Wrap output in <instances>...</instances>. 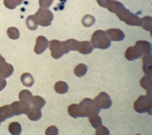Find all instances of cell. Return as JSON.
<instances>
[{
  "instance_id": "d6986e66",
  "label": "cell",
  "mask_w": 152,
  "mask_h": 135,
  "mask_svg": "<svg viewBox=\"0 0 152 135\" xmlns=\"http://www.w3.org/2000/svg\"><path fill=\"white\" fill-rule=\"evenodd\" d=\"M78 44H80V42L74 40V38H69L67 41L63 42V45H64V49L66 53L71 52V51H77Z\"/></svg>"
},
{
  "instance_id": "836d02e7",
  "label": "cell",
  "mask_w": 152,
  "mask_h": 135,
  "mask_svg": "<svg viewBox=\"0 0 152 135\" xmlns=\"http://www.w3.org/2000/svg\"><path fill=\"white\" fill-rule=\"evenodd\" d=\"M96 134L97 135H102V134L108 135V134H110V133H109V130H108V128L103 126V125H100L99 128H96Z\"/></svg>"
},
{
  "instance_id": "5b68a950",
  "label": "cell",
  "mask_w": 152,
  "mask_h": 135,
  "mask_svg": "<svg viewBox=\"0 0 152 135\" xmlns=\"http://www.w3.org/2000/svg\"><path fill=\"white\" fill-rule=\"evenodd\" d=\"M151 97H148V96H140L133 103V108L138 113L148 112L151 114Z\"/></svg>"
},
{
  "instance_id": "9a60e30c",
  "label": "cell",
  "mask_w": 152,
  "mask_h": 135,
  "mask_svg": "<svg viewBox=\"0 0 152 135\" xmlns=\"http://www.w3.org/2000/svg\"><path fill=\"white\" fill-rule=\"evenodd\" d=\"M13 66L11 64H8L4 62V64L0 65V76L2 78H8L13 74Z\"/></svg>"
},
{
  "instance_id": "4316f807",
  "label": "cell",
  "mask_w": 152,
  "mask_h": 135,
  "mask_svg": "<svg viewBox=\"0 0 152 135\" xmlns=\"http://www.w3.org/2000/svg\"><path fill=\"white\" fill-rule=\"evenodd\" d=\"M31 103H32V107H37V108L42 109L45 105V100L40 96H34L31 99Z\"/></svg>"
},
{
  "instance_id": "8d00e7d4",
  "label": "cell",
  "mask_w": 152,
  "mask_h": 135,
  "mask_svg": "<svg viewBox=\"0 0 152 135\" xmlns=\"http://www.w3.org/2000/svg\"><path fill=\"white\" fill-rule=\"evenodd\" d=\"M109 1H110V0H97V4L102 8H106L107 4H109Z\"/></svg>"
},
{
  "instance_id": "7402d4cb",
  "label": "cell",
  "mask_w": 152,
  "mask_h": 135,
  "mask_svg": "<svg viewBox=\"0 0 152 135\" xmlns=\"http://www.w3.org/2000/svg\"><path fill=\"white\" fill-rule=\"evenodd\" d=\"M21 81H22V83L26 87H32L33 83H34V78H33V76L31 75V74H29V73H24V74H22V76H21Z\"/></svg>"
},
{
  "instance_id": "1f68e13d",
  "label": "cell",
  "mask_w": 152,
  "mask_h": 135,
  "mask_svg": "<svg viewBox=\"0 0 152 135\" xmlns=\"http://www.w3.org/2000/svg\"><path fill=\"white\" fill-rule=\"evenodd\" d=\"M23 2V0H4V4L8 9H15Z\"/></svg>"
},
{
  "instance_id": "d6a6232c",
  "label": "cell",
  "mask_w": 152,
  "mask_h": 135,
  "mask_svg": "<svg viewBox=\"0 0 152 135\" xmlns=\"http://www.w3.org/2000/svg\"><path fill=\"white\" fill-rule=\"evenodd\" d=\"M82 23H83L84 26L89 28V26H91L94 23H95V18H94L93 15H86L83 18V20H82Z\"/></svg>"
},
{
  "instance_id": "f546056e",
  "label": "cell",
  "mask_w": 152,
  "mask_h": 135,
  "mask_svg": "<svg viewBox=\"0 0 152 135\" xmlns=\"http://www.w3.org/2000/svg\"><path fill=\"white\" fill-rule=\"evenodd\" d=\"M32 94H31V91L29 90H22V91H20L19 94V99L21 101H24V102H31V99H32Z\"/></svg>"
},
{
  "instance_id": "30bf717a",
  "label": "cell",
  "mask_w": 152,
  "mask_h": 135,
  "mask_svg": "<svg viewBox=\"0 0 152 135\" xmlns=\"http://www.w3.org/2000/svg\"><path fill=\"white\" fill-rule=\"evenodd\" d=\"M48 47H49V41H48V38L42 36V35L41 36H38L37 42H35L34 52L37 54H42Z\"/></svg>"
},
{
  "instance_id": "ab89813d",
  "label": "cell",
  "mask_w": 152,
  "mask_h": 135,
  "mask_svg": "<svg viewBox=\"0 0 152 135\" xmlns=\"http://www.w3.org/2000/svg\"><path fill=\"white\" fill-rule=\"evenodd\" d=\"M0 123H1V122H0Z\"/></svg>"
},
{
  "instance_id": "e575fe53",
  "label": "cell",
  "mask_w": 152,
  "mask_h": 135,
  "mask_svg": "<svg viewBox=\"0 0 152 135\" xmlns=\"http://www.w3.org/2000/svg\"><path fill=\"white\" fill-rule=\"evenodd\" d=\"M53 0H39V4L41 8H49L52 6Z\"/></svg>"
},
{
  "instance_id": "9c48e42d",
  "label": "cell",
  "mask_w": 152,
  "mask_h": 135,
  "mask_svg": "<svg viewBox=\"0 0 152 135\" xmlns=\"http://www.w3.org/2000/svg\"><path fill=\"white\" fill-rule=\"evenodd\" d=\"M105 33L107 34V36L109 38L110 41L114 42H120L125 38V33L120 29H109Z\"/></svg>"
},
{
  "instance_id": "ba28073f",
  "label": "cell",
  "mask_w": 152,
  "mask_h": 135,
  "mask_svg": "<svg viewBox=\"0 0 152 135\" xmlns=\"http://www.w3.org/2000/svg\"><path fill=\"white\" fill-rule=\"evenodd\" d=\"M94 101L97 105H98L100 110L102 109H109L113 105V101H111L109 94L106 92H100L97 97L94 99Z\"/></svg>"
},
{
  "instance_id": "277c9868",
  "label": "cell",
  "mask_w": 152,
  "mask_h": 135,
  "mask_svg": "<svg viewBox=\"0 0 152 135\" xmlns=\"http://www.w3.org/2000/svg\"><path fill=\"white\" fill-rule=\"evenodd\" d=\"M35 19L38 21L39 25L42 26H49L51 25V23L53 21V13L51 10H49V8H41L39 9L37 13H35Z\"/></svg>"
},
{
  "instance_id": "603a6c76",
  "label": "cell",
  "mask_w": 152,
  "mask_h": 135,
  "mask_svg": "<svg viewBox=\"0 0 152 135\" xmlns=\"http://www.w3.org/2000/svg\"><path fill=\"white\" fill-rule=\"evenodd\" d=\"M54 90L56 91L57 94H66L67 90H69V85L65 83V81H57L55 85H54Z\"/></svg>"
},
{
  "instance_id": "7c38bea8",
  "label": "cell",
  "mask_w": 152,
  "mask_h": 135,
  "mask_svg": "<svg viewBox=\"0 0 152 135\" xmlns=\"http://www.w3.org/2000/svg\"><path fill=\"white\" fill-rule=\"evenodd\" d=\"M125 56L128 60H138V58L142 57V54L138 51V49L136 46H130V47H128L127 51H126Z\"/></svg>"
},
{
  "instance_id": "7a4b0ae2",
  "label": "cell",
  "mask_w": 152,
  "mask_h": 135,
  "mask_svg": "<svg viewBox=\"0 0 152 135\" xmlns=\"http://www.w3.org/2000/svg\"><path fill=\"white\" fill-rule=\"evenodd\" d=\"M78 105H80V110L82 113V118L91 116V114H97L100 111V108L96 105L95 101L93 99H89V98L82 100Z\"/></svg>"
},
{
  "instance_id": "2e32d148",
  "label": "cell",
  "mask_w": 152,
  "mask_h": 135,
  "mask_svg": "<svg viewBox=\"0 0 152 135\" xmlns=\"http://www.w3.org/2000/svg\"><path fill=\"white\" fill-rule=\"evenodd\" d=\"M93 45H91V42L88 41H83V42H80V44H78V49L77 51L82 54H85V55H87V54H91L93 52Z\"/></svg>"
},
{
  "instance_id": "3957f363",
  "label": "cell",
  "mask_w": 152,
  "mask_h": 135,
  "mask_svg": "<svg viewBox=\"0 0 152 135\" xmlns=\"http://www.w3.org/2000/svg\"><path fill=\"white\" fill-rule=\"evenodd\" d=\"M116 15L119 18V20L124 21L127 25L137 26V25H139V23H140V18H139L137 15L131 13V11H129L128 9H126L125 7H122L121 9H119V10L116 12Z\"/></svg>"
},
{
  "instance_id": "ffe728a7",
  "label": "cell",
  "mask_w": 152,
  "mask_h": 135,
  "mask_svg": "<svg viewBox=\"0 0 152 135\" xmlns=\"http://www.w3.org/2000/svg\"><path fill=\"white\" fill-rule=\"evenodd\" d=\"M69 114L72 118H82V113H80V105H76V103H73L69 107Z\"/></svg>"
},
{
  "instance_id": "f35d334b",
  "label": "cell",
  "mask_w": 152,
  "mask_h": 135,
  "mask_svg": "<svg viewBox=\"0 0 152 135\" xmlns=\"http://www.w3.org/2000/svg\"><path fill=\"white\" fill-rule=\"evenodd\" d=\"M4 62H6V60H4V57L1 56V54H0V65H1V64H4Z\"/></svg>"
},
{
  "instance_id": "44dd1931",
  "label": "cell",
  "mask_w": 152,
  "mask_h": 135,
  "mask_svg": "<svg viewBox=\"0 0 152 135\" xmlns=\"http://www.w3.org/2000/svg\"><path fill=\"white\" fill-rule=\"evenodd\" d=\"M122 7H124V4H122L121 2H119V1H117V0H110V1H109V4H107L106 8L110 12L116 13V12H117L119 9H121Z\"/></svg>"
},
{
  "instance_id": "52a82bcc",
  "label": "cell",
  "mask_w": 152,
  "mask_h": 135,
  "mask_svg": "<svg viewBox=\"0 0 152 135\" xmlns=\"http://www.w3.org/2000/svg\"><path fill=\"white\" fill-rule=\"evenodd\" d=\"M10 108H11V111L13 113V115H21V114H27L28 111L30 110L31 105L29 102H24V101H15L10 105Z\"/></svg>"
},
{
  "instance_id": "8fae6325",
  "label": "cell",
  "mask_w": 152,
  "mask_h": 135,
  "mask_svg": "<svg viewBox=\"0 0 152 135\" xmlns=\"http://www.w3.org/2000/svg\"><path fill=\"white\" fill-rule=\"evenodd\" d=\"M138 49V51L143 55H148L151 54V43H149L148 41H138L134 45Z\"/></svg>"
},
{
  "instance_id": "cb8c5ba5",
  "label": "cell",
  "mask_w": 152,
  "mask_h": 135,
  "mask_svg": "<svg viewBox=\"0 0 152 135\" xmlns=\"http://www.w3.org/2000/svg\"><path fill=\"white\" fill-rule=\"evenodd\" d=\"M26 23H27V26L28 29L31 31H35L37 29H38V21H37V19H35V15H29L27 18V21H26Z\"/></svg>"
},
{
  "instance_id": "d590c367",
  "label": "cell",
  "mask_w": 152,
  "mask_h": 135,
  "mask_svg": "<svg viewBox=\"0 0 152 135\" xmlns=\"http://www.w3.org/2000/svg\"><path fill=\"white\" fill-rule=\"evenodd\" d=\"M45 134L46 135H51V134H53V135H57L58 134V130H57L56 126H50V128H46V131H45Z\"/></svg>"
},
{
  "instance_id": "83f0119b",
  "label": "cell",
  "mask_w": 152,
  "mask_h": 135,
  "mask_svg": "<svg viewBox=\"0 0 152 135\" xmlns=\"http://www.w3.org/2000/svg\"><path fill=\"white\" fill-rule=\"evenodd\" d=\"M139 25L142 26L145 30L150 31L151 30V26H152V18L151 17H145V18L140 19Z\"/></svg>"
},
{
  "instance_id": "74e56055",
  "label": "cell",
  "mask_w": 152,
  "mask_h": 135,
  "mask_svg": "<svg viewBox=\"0 0 152 135\" xmlns=\"http://www.w3.org/2000/svg\"><path fill=\"white\" fill-rule=\"evenodd\" d=\"M6 86H7V81H6V78H2V77L0 76V90H4Z\"/></svg>"
},
{
  "instance_id": "4fadbf2b",
  "label": "cell",
  "mask_w": 152,
  "mask_h": 135,
  "mask_svg": "<svg viewBox=\"0 0 152 135\" xmlns=\"http://www.w3.org/2000/svg\"><path fill=\"white\" fill-rule=\"evenodd\" d=\"M140 85L141 87L143 88V89L147 90V92H148V97H151V89H152V77L151 75H147L143 76L140 80Z\"/></svg>"
},
{
  "instance_id": "6da1fadb",
  "label": "cell",
  "mask_w": 152,
  "mask_h": 135,
  "mask_svg": "<svg viewBox=\"0 0 152 135\" xmlns=\"http://www.w3.org/2000/svg\"><path fill=\"white\" fill-rule=\"evenodd\" d=\"M91 43L93 45V47H95V49H106L110 46L111 41L109 40V38L107 36V34L104 31L97 30L93 34Z\"/></svg>"
},
{
  "instance_id": "e0dca14e",
  "label": "cell",
  "mask_w": 152,
  "mask_h": 135,
  "mask_svg": "<svg viewBox=\"0 0 152 135\" xmlns=\"http://www.w3.org/2000/svg\"><path fill=\"white\" fill-rule=\"evenodd\" d=\"M27 115L31 121H39L42 116L41 109H40V108H37V107H31L30 110L28 111Z\"/></svg>"
},
{
  "instance_id": "5bb4252c",
  "label": "cell",
  "mask_w": 152,
  "mask_h": 135,
  "mask_svg": "<svg viewBox=\"0 0 152 135\" xmlns=\"http://www.w3.org/2000/svg\"><path fill=\"white\" fill-rule=\"evenodd\" d=\"M142 69L147 75H151L152 70V60H151V54L148 55H143L142 56Z\"/></svg>"
},
{
  "instance_id": "f1b7e54d",
  "label": "cell",
  "mask_w": 152,
  "mask_h": 135,
  "mask_svg": "<svg viewBox=\"0 0 152 135\" xmlns=\"http://www.w3.org/2000/svg\"><path fill=\"white\" fill-rule=\"evenodd\" d=\"M86 73H87V66L85 64H78L74 68V74L77 77H83Z\"/></svg>"
},
{
  "instance_id": "484cf974",
  "label": "cell",
  "mask_w": 152,
  "mask_h": 135,
  "mask_svg": "<svg viewBox=\"0 0 152 135\" xmlns=\"http://www.w3.org/2000/svg\"><path fill=\"white\" fill-rule=\"evenodd\" d=\"M9 132H10V134L12 135H19L22 131V128H21V125L20 123L18 122H12V123L9 124V128H8Z\"/></svg>"
},
{
  "instance_id": "ac0fdd59",
  "label": "cell",
  "mask_w": 152,
  "mask_h": 135,
  "mask_svg": "<svg viewBox=\"0 0 152 135\" xmlns=\"http://www.w3.org/2000/svg\"><path fill=\"white\" fill-rule=\"evenodd\" d=\"M13 113L11 111L10 105H4V107H0V122H4V121L8 120L9 118H12Z\"/></svg>"
},
{
  "instance_id": "d4e9b609",
  "label": "cell",
  "mask_w": 152,
  "mask_h": 135,
  "mask_svg": "<svg viewBox=\"0 0 152 135\" xmlns=\"http://www.w3.org/2000/svg\"><path fill=\"white\" fill-rule=\"evenodd\" d=\"M88 119H89V122L91 124L93 125V128H99L100 125H103V120H102V118L98 115V113L97 114H91V116H88Z\"/></svg>"
},
{
  "instance_id": "4dcf8cb0",
  "label": "cell",
  "mask_w": 152,
  "mask_h": 135,
  "mask_svg": "<svg viewBox=\"0 0 152 135\" xmlns=\"http://www.w3.org/2000/svg\"><path fill=\"white\" fill-rule=\"evenodd\" d=\"M7 34L8 36L11 38V40H18L20 36V32L19 30L17 29V28H15V26H11V28H9L7 31Z\"/></svg>"
},
{
  "instance_id": "8992f818",
  "label": "cell",
  "mask_w": 152,
  "mask_h": 135,
  "mask_svg": "<svg viewBox=\"0 0 152 135\" xmlns=\"http://www.w3.org/2000/svg\"><path fill=\"white\" fill-rule=\"evenodd\" d=\"M49 47H50V49H51V55H52V57L55 58V60L61 58L64 54H66L64 45H63V42H61V41L52 40L51 42H49Z\"/></svg>"
}]
</instances>
